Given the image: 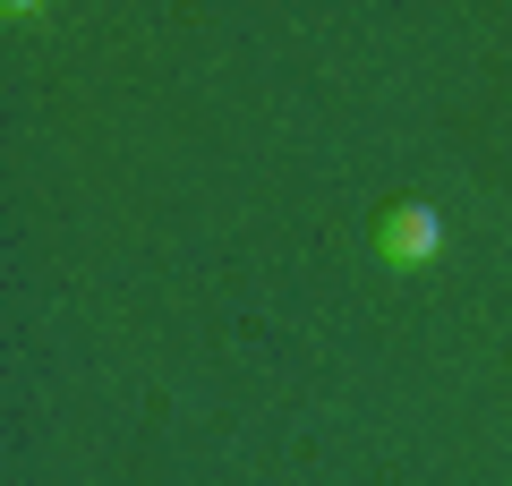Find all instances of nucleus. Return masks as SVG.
Listing matches in <instances>:
<instances>
[{"label": "nucleus", "mask_w": 512, "mask_h": 486, "mask_svg": "<svg viewBox=\"0 0 512 486\" xmlns=\"http://www.w3.org/2000/svg\"><path fill=\"white\" fill-rule=\"evenodd\" d=\"M436 248H444V222L427 214V205H393V214L376 222V256H384L393 273H419Z\"/></svg>", "instance_id": "obj_1"}]
</instances>
